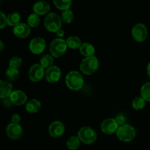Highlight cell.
<instances>
[{"instance_id":"8d00e7d4","label":"cell","mask_w":150,"mask_h":150,"mask_svg":"<svg viewBox=\"0 0 150 150\" xmlns=\"http://www.w3.org/2000/svg\"><path fill=\"white\" fill-rule=\"evenodd\" d=\"M0 43H1V48H0V51H2L3 48H4V44H3V42L1 40H0Z\"/></svg>"},{"instance_id":"9a60e30c","label":"cell","mask_w":150,"mask_h":150,"mask_svg":"<svg viewBox=\"0 0 150 150\" xmlns=\"http://www.w3.org/2000/svg\"><path fill=\"white\" fill-rule=\"evenodd\" d=\"M13 33L16 37L20 38H25L31 33V29L26 23H20L13 29Z\"/></svg>"},{"instance_id":"f546056e","label":"cell","mask_w":150,"mask_h":150,"mask_svg":"<svg viewBox=\"0 0 150 150\" xmlns=\"http://www.w3.org/2000/svg\"><path fill=\"white\" fill-rule=\"evenodd\" d=\"M22 64V59L21 57H13L9 62V67L18 69Z\"/></svg>"},{"instance_id":"9c48e42d","label":"cell","mask_w":150,"mask_h":150,"mask_svg":"<svg viewBox=\"0 0 150 150\" xmlns=\"http://www.w3.org/2000/svg\"><path fill=\"white\" fill-rule=\"evenodd\" d=\"M120 125H118L117 122L116 121L115 119L108 118L105 119V120L102 122L100 125L101 130L104 133L111 135L114 133H117L118 130Z\"/></svg>"},{"instance_id":"cb8c5ba5","label":"cell","mask_w":150,"mask_h":150,"mask_svg":"<svg viewBox=\"0 0 150 150\" xmlns=\"http://www.w3.org/2000/svg\"><path fill=\"white\" fill-rule=\"evenodd\" d=\"M54 5L62 10H68L72 4L71 0H54Z\"/></svg>"},{"instance_id":"1f68e13d","label":"cell","mask_w":150,"mask_h":150,"mask_svg":"<svg viewBox=\"0 0 150 150\" xmlns=\"http://www.w3.org/2000/svg\"><path fill=\"white\" fill-rule=\"evenodd\" d=\"M115 120H116V121L117 122V123H118V125L120 126L123 125L125 124L126 117H125L123 114H119V115H117V117H116Z\"/></svg>"},{"instance_id":"4fadbf2b","label":"cell","mask_w":150,"mask_h":150,"mask_svg":"<svg viewBox=\"0 0 150 150\" xmlns=\"http://www.w3.org/2000/svg\"><path fill=\"white\" fill-rule=\"evenodd\" d=\"M61 70L57 66H52L45 71V79L50 83H56L61 78Z\"/></svg>"},{"instance_id":"5bb4252c","label":"cell","mask_w":150,"mask_h":150,"mask_svg":"<svg viewBox=\"0 0 150 150\" xmlns=\"http://www.w3.org/2000/svg\"><path fill=\"white\" fill-rule=\"evenodd\" d=\"M10 99L13 104L16 105H21L27 100V96L26 93L21 90H15L12 92Z\"/></svg>"},{"instance_id":"ffe728a7","label":"cell","mask_w":150,"mask_h":150,"mask_svg":"<svg viewBox=\"0 0 150 150\" xmlns=\"http://www.w3.org/2000/svg\"><path fill=\"white\" fill-rule=\"evenodd\" d=\"M21 15L18 12H12L7 16V24L10 26H16L21 23Z\"/></svg>"},{"instance_id":"52a82bcc","label":"cell","mask_w":150,"mask_h":150,"mask_svg":"<svg viewBox=\"0 0 150 150\" xmlns=\"http://www.w3.org/2000/svg\"><path fill=\"white\" fill-rule=\"evenodd\" d=\"M133 38L138 42H143L148 35V30L146 26L144 23H136L132 29Z\"/></svg>"},{"instance_id":"2e32d148","label":"cell","mask_w":150,"mask_h":150,"mask_svg":"<svg viewBox=\"0 0 150 150\" xmlns=\"http://www.w3.org/2000/svg\"><path fill=\"white\" fill-rule=\"evenodd\" d=\"M50 4L44 0H40L36 1L33 5V10L38 15H45L49 12Z\"/></svg>"},{"instance_id":"7402d4cb","label":"cell","mask_w":150,"mask_h":150,"mask_svg":"<svg viewBox=\"0 0 150 150\" xmlns=\"http://www.w3.org/2000/svg\"><path fill=\"white\" fill-rule=\"evenodd\" d=\"M81 140L79 136H70L67 141V146L70 150H76L80 146Z\"/></svg>"},{"instance_id":"83f0119b","label":"cell","mask_w":150,"mask_h":150,"mask_svg":"<svg viewBox=\"0 0 150 150\" xmlns=\"http://www.w3.org/2000/svg\"><path fill=\"white\" fill-rule=\"evenodd\" d=\"M145 104H146V101L142 96L136 97L133 100V102H132V105H133V108L136 110L142 109L145 106Z\"/></svg>"},{"instance_id":"7c38bea8","label":"cell","mask_w":150,"mask_h":150,"mask_svg":"<svg viewBox=\"0 0 150 150\" xmlns=\"http://www.w3.org/2000/svg\"><path fill=\"white\" fill-rule=\"evenodd\" d=\"M65 130L64 124L60 121H54L51 123L48 127V132L51 137L58 138L63 135Z\"/></svg>"},{"instance_id":"d6a6232c","label":"cell","mask_w":150,"mask_h":150,"mask_svg":"<svg viewBox=\"0 0 150 150\" xmlns=\"http://www.w3.org/2000/svg\"><path fill=\"white\" fill-rule=\"evenodd\" d=\"M13 103L10 100V98H6L2 99V105L5 108H10L12 106Z\"/></svg>"},{"instance_id":"44dd1931","label":"cell","mask_w":150,"mask_h":150,"mask_svg":"<svg viewBox=\"0 0 150 150\" xmlns=\"http://www.w3.org/2000/svg\"><path fill=\"white\" fill-rule=\"evenodd\" d=\"M67 42V46L73 49H77V48H80L82 45L81 40L80 38L77 36H70L66 40Z\"/></svg>"},{"instance_id":"5b68a950","label":"cell","mask_w":150,"mask_h":150,"mask_svg":"<svg viewBox=\"0 0 150 150\" xmlns=\"http://www.w3.org/2000/svg\"><path fill=\"white\" fill-rule=\"evenodd\" d=\"M66 40L62 38H56L51 41L49 46V51L51 55L54 57H59L64 54L67 48Z\"/></svg>"},{"instance_id":"8fae6325","label":"cell","mask_w":150,"mask_h":150,"mask_svg":"<svg viewBox=\"0 0 150 150\" xmlns=\"http://www.w3.org/2000/svg\"><path fill=\"white\" fill-rule=\"evenodd\" d=\"M45 47H46L45 40L40 37L33 38L29 42V49L35 54H40L43 52Z\"/></svg>"},{"instance_id":"ac0fdd59","label":"cell","mask_w":150,"mask_h":150,"mask_svg":"<svg viewBox=\"0 0 150 150\" xmlns=\"http://www.w3.org/2000/svg\"><path fill=\"white\" fill-rule=\"evenodd\" d=\"M79 50H80L81 54L82 55L85 56L86 57H92L95 53V47L89 42H83V43H82Z\"/></svg>"},{"instance_id":"e575fe53","label":"cell","mask_w":150,"mask_h":150,"mask_svg":"<svg viewBox=\"0 0 150 150\" xmlns=\"http://www.w3.org/2000/svg\"><path fill=\"white\" fill-rule=\"evenodd\" d=\"M56 33H57V35L59 37V38H62V37L64 35V31L62 29H60L59 30L57 31V32H56Z\"/></svg>"},{"instance_id":"277c9868","label":"cell","mask_w":150,"mask_h":150,"mask_svg":"<svg viewBox=\"0 0 150 150\" xmlns=\"http://www.w3.org/2000/svg\"><path fill=\"white\" fill-rule=\"evenodd\" d=\"M136 129L129 124H125L119 127L117 132V136L122 142H131L136 137Z\"/></svg>"},{"instance_id":"d590c367","label":"cell","mask_w":150,"mask_h":150,"mask_svg":"<svg viewBox=\"0 0 150 150\" xmlns=\"http://www.w3.org/2000/svg\"><path fill=\"white\" fill-rule=\"evenodd\" d=\"M146 71H147L148 75L150 76V62L147 65V68H146Z\"/></svg>"},{"instance_id":"484cf974","label":"cell","mask_w":150,"mask_h":150,"mask_svg":"<svg viewBox=\"0 0 150 150\" xmlns=\"http://www.w3.org/2000/svg\"><path fill=\"white\" fill-rule=\"evenodd\" d=\"M40 22V18L39 15L36 14L35 13H32L28 16L27 18V23L29 26L32 27H35V26H38Z\"/></svg>"},{"instance_id":"ba28073f","label":"cell","mask_w":150,"mask_h":150,"mask_svg":"<svg viewBox=\"0 0 150 150\" xmlns=\"http://www.w3.org/2000/svg\"><path fill=\"white\" fill-rule=\"evenodd\" d=\"M45 76V68L40 64H35L31 66L29 70V77L31 81L38 82Z\"/></svg>"},{"instance_id":"f1b7e54d","label":"cell","mask_w":150,"mask_h":150,"mask_svg":"<svg viewBox=\"0 0 150 150\" xmlns=\"http://www.w3.org/2000/svg\"><path fill=\"white\" fill-rule=\"evenodd\" d=\"M6 76L8 78L10 81H15L18 78L19 76V70L16 68L9 67L5 73Z\"/></svg>"},{"instance_id":"d4e9b609","label":"cell","mask_w":150,"mask_h":150,"mask_svg":"<svg viewBox=\"0 0 150 150\" xmlns=\"http://www.w3.org/2000/svg\"><path fill=\"white\" fill-rule=\"evenodd\" d=\"M141 96L145 101L150 102V82H146L141 89Z\"/></svg>"},{"instance_id":"e0dca14e","label":"cell","mask_w":150,"mask_h":150,"mask_svg":"<svg viewBox=\"0 0 150 150\" xmlns=\"http://www.w3.org/2000/svg\"><path fill=\"white\" fill-rule=\"evenodd\" d=\"M13 85L10 82L1 80L0 81V98L4 99L6 98H10V95L13 92Z\"/></svg>"},{"instance_id":"7a4b0ae2","label":"cell","mask_w":150,"mask_h":150,"mask_svg":"<svg viewBox=\"0 0 150 150\" xmlns=\"http://www.w3.org/2000/svg\"><path fill=\"white\" fill-rule=\"evenodd\" d=\"M62 18L56 13H49L44 19L45 29L51 32H57L62 27Z\"/></svg>"},{"instance_id":"d6986e66","label":"cell","mask_w":150,"mask_h":150,"mask_svg":"<svg viewBox=\"0 0 150 150\" xmlns=\"http://www.w3.org/2000/svg\"><path fill=\"white\" fill-rule=\"evenodd\" d=\"M41 108V103L38 99H32L26 104V109L29 113H37Z\"/></svg>"},{"instance_id":"6da1fadb","label":"cell","mask_w":150,"mask_h":150,"mask_svg":"<svg viewBox=\"0 0 150 150\" xmlns=\"http://www.w3.org/2000/svg\"><path fill=\"white\" fill-rule=\"evenodd\" d=\"M66 84L72 90H79L83 85V79L81 74L76 70L69 72L66 76Z\"/></svg>"},{"instance_id":"603a6c76","label":"cell","mask_w":150,"mask_h":150,"mask_svg":"<svg viewBox=\"0 0 150 150\" xmlns=\"http://www.w3.org/2000/svg\"><path fill=\"white\" fill-rule=\"evenodd\" d=\"M40 64L44 67V68H49L52 67L54 64V59H53L52 55L49 54H45L42 56L40 60Z\"/></svg>"},{"instance_id":"3957f363","label":"cell","mask_w":150,"mask_h":150,"mask_svg":"<svg viewBox=\"0 0 150 150\" xmlns=\"http://www.w3.org/2000/svg\"><path fill=\"white\" fill-rule=\"evenodd\" d=\"M99 62L95 56L85 57L80 64V70L86 75H92L98 70Z\"/></svg>"},{"instance_id":"836d02e7","label":"cell","mask_w":150,"mask_h":150,"mask_svg":"<svg viewBox=\"0 0 150 150\" xmlns=\"http://www.w3.org/2000/svg\"><path fill=\"white\" fill-rule=\"evenodd\" d=\"M21 121V117L19 114H14L11 117V122L15 124H18L19 122Z\"/></svg>"},{"instance_id":"4dcf8cb0","label":"cell","mask_w":150,"mask_h":150,"mask_svg":"<svg viewBox=\"0 0 150 150\" xmlns=\"http://www.w3.org/2000/svg\"><path fill=\"white\" fill-rule=\"evenodd\" d=\"M7 24V16L3 13L2 11L0 12V28L4 29Z\"/></svg>"},{"instance_id":"4316f807","label":"cell","mask_w":150,"mask_h":150,"mask_svg":"<svg viewBox=\"0 0 150 150\" xmlns=\"http://www.w3.org/2000/svg\"><path fill=\"white\" fill-rule=\"evenodd\" d=\"M62 21L66 23H70L73 21V18H74V14H73V11L70 10V9L68 10H64L62 13Z\"/></svg>"},{"instance_id":"30bf717a","label":"cell","mask_w":150,"mask_h":150,"mask_svg":"<svg viewBox=\"0 0 150 150\" xmlns=\"http://www.w3.org/2000/svg\"><path fill=\"white\" fill-rule=\"evenodd\" d=\"M6 133L9 138L13 140H17L21 139L23 136V127L19 124L11 122L6 127Z\"/></svg>"},{"instance_id":"8992f818","label":"cell","mask_w":150,"mask_h":150,"mask_svg":"<svg viewBox=\"0 0 150 150\" xmlns=\"http://www.w3.org/2000/svg\"><path fill=\"white\" fill-rule=\"evenodd\" d=\"M78 136L81 142L86 144H92L97 140V133L94 129L89 126L82 127L78 133Z\"/></svg>"}]
</instances>
